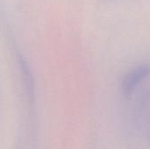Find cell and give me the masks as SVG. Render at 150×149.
<instances>
[{
  "label": "cell",
  "instance_id": "6da1fadb",
  "mask_svg": "<svg viewBox=\"0 0 150 149\" xmlns=\"http://www.w3.org/2000/svg\"><path fill=\"white\" fill-rule=\"evenodd\" d=\"M150 76V63H143L134 67L127 72L120 83L121 91L125 96H130L138 86Z\"/></svg>",
  "mask_w": 150,
  "mask_h": 149
}]
</instances>
